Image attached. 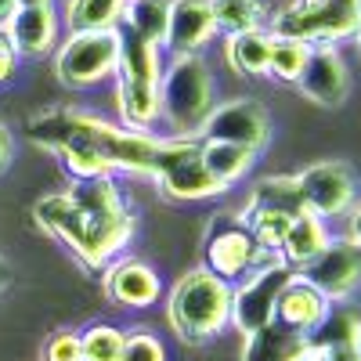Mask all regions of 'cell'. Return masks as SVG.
<instances>
[{"instance_id":"obj_1","label":"cell","mask_w":361,"mask_h":361,"mask_svg":"<svg viewBox=\"0 0 361 361\" xmlns=\"http://www.w3.org/2000/svg\"><path fill=\"white\" fill-rule=\"evenodd\" d=\"M37 221L44 231L73 246V253L98 267L130 238L134 217L109 177L76 180L73 188L37 202Z\"/></svg>"},{"instance_id":"obj_2","label":"cell","mask_w":361,"mask_h":361,"mask_svg":"<svg viewBox=\"0 0 361 361\" xmlns=\"http://www.w3.org/2000/svg\"><path fill=\"white\" fill-rule=\"evenodd\" d=\"M231 322V286L209 267H195L170 293V325L180 340L206 343Z\"/></svg>"},{"instance_id":"obj_3","label":"cell","mask_w":361,"mask_h":361,"mask_svg":"<svg viewBox=\"0 0 361 361\" xmlns=\"http://www.w3.org/2000/svg\"><path fill=\"white\" fill-rule=\"evenodd\" d=\"M119 33V54H116V69H119V112H123L127 127L148 130L159 116V51L156 44L141 40L130 29H116Z\"/></svg>"},{"instance_id":"obj_4","label":"cell","mask_w":361,"mask_h":361,"mask_svg":"<svg viewBox=\"0 0 361 361\" xmlns=\"http://www.w3.org/2000/svg\"><path fill=\"white\" fill-rule=\"evenodd\" d=\"M159 112L177 137L202 134L209 112H214V83L209 66L199 54H177V62L159 80Z\"/></svg>"},{"instance_id":"obj_5","label":"cell","mask_w":361,"mask_h":361,"mask_svg":"<svg viewBox=\"0 0 361 361\" xmlns=\"http://www.w3.org/2000/svg\"><path fill=\"white\" fill-rule=\"evenodd\" d=\"M361 29L357 0H289L271 18V33L300 44H343Z\"/></svg>"},{"instance_id":"obj_6","label":"cell","mask_w":361,"mask_h":361,"mask_svg":"<svg viewBox=\"0 0 361 361\" xmlns=\"http://www.w3.org/2000/svg\"><path fill=\"white\" fill-rule=\"evenodd\" d=\"M289 279H293V267L286 260H271L264 267H253L250 275L238 282V289H231V325L238 333L250 336L257 329L275 322L279 296H282Z\"/></svg>"},{"instance_id":"obj_7","label":"cell","mask_w":361,"mask_h":361,"mask_svg":"<svg viewBox=\"0 0 361 361\" xmlns=\"http://www.w3.org/2000/svg\"><path fill=\"white\" fill-rule=\"evenodd\" d=\"M296 188H300V199H304V209L322 221L347 217L357 202V177L340 159H325V163L300 170Z\"/></svg>"},{"instance_id":"obj_8","label":"cell","mask_w":361,"mask_h":361,"mask_svg":"<svg viewBox=\"0 0 361 361\" xmlns=\"http://www.w3.org/2000/svg\"><path fill=\"white\" fill-rule=\"evenodd\" d=\"M296 275L304 282H311L329 304H343V300L361 286V246L350 235L329 238L325 250L314 260L296 267Z\"/></svg>"},{"instance_id":"obj_9","label":"cell","mask_w":361,"mask_h":361,"mask_svg":"<svg viewBox=\"0 0 361 361\" xmlns=\"http://www.w3.org/2000/svg\"><path fill=\"white\" fill-rule=\"evenodd\" d=\"M116 54H119L116 29H83V33H73L66 47L58 51V76L69 87H90L116 69Z\"/></svg>"},{"instance_id":"obj_10","label":"cell","mask_w":361,"mask_h":361,"mask_svg":"<svg viewBox=\"0 0 361 361\" xmlns=\"http://www.w3.org/2000/svg\"><path fill=\"white\" fill-rule=\"evenodd\" d=\"M257 257H260V243L253 238V231L246 228L243 217H217L214 221L209 238H206V264L217 279H224V282L246 279L257 267Z\"/></svg>"},{"instance_id":"obj_11","label":"cell","mask_w":361,"mask_h":361,"mask_svg":"<svg viewBox=\"0 0 361 361\" xmlns=\"http://www.w3.org/2000/svg\"><path fill=\"white\" fill-rule=\"evenodd\" d=\"M202 137L260 152V148L267 145V137H271V123H267V112L260 109V102L235 98V102L214 105V112H209L206 127H202Z\"/></svg>"},{"instance_id":"obj_12","label":"cell","mask_w":361,"mask_h":361,"mask_svg":"<svg viewBox=\"0 0 361 361\" xmlns=\"http://www.w3.org/2000/svg\"><path fill=\"white\" fill-rule=\"evenodd\" d=\"M296 87L318 109H340L350 94V69L340 54V44H314Z\"/></svg>"},{"instance_id":"obj_13","label":"cell","mask_w":361,"mask_h":361,"mask_svg":"<svg viewBox=\"0 0 361 361\" xmlns=\"http://www.w3.org/2000/svg\"><path fill=\"white\" fill-rule=\"evenodd\" d=\"M217 33L209 0H170V22H166V47L177 54H195L209 37Z\"/></svg>"},{"instance_id":"obj_14","label":"cell","mask_w":361,"mask_h":361,"mask_svg":"<svg viewBox=\"0 0 361 361\" xmlns=\"http://www.w3.org/2000/svg\"><path fill=\"white\" fill-rule=\"evenodd\" d=\"M325 314H329V300H325L311 282H304V279L293 271V279L286 282V289H282V296H279L275 322L289 325L293 333H300V336H311L314 329L322 325Z\"/></svg>"},{"instance_id":"obj_15","label":"cell","mask_w":361,"mask_h":361,"mask_svg":"<svg viewBox=\"0 0 361 361\" xmlns=\"http://www.w3.org/2000/svg\"><path fill=\"white\" fill-rule=\"evenodd\" d=\"M156 180L170 199H209V195L224 192L221 180L206 170V163L199 156V145L192 148V152H185L180 159H173Z\"/></svg>"},{"instance_id":"obj_16","label":"cell","mask_w":361,"mask_h":361,"mask_svg":"<svg viewBox=\"0 0 361 361\" xmlns=\"http://www.w3.org/2000/svg\"><path fill=\"white\" fill-rule=\"evenodd\" d=\"M105 289L116 304L148 307L159 296V279H156V271L141 260H119L105 275Z\"/></svg>"},{"instance_id":"obj_17","label":"cell","mask_w":361,"mask_h":361,"mask_svg":"<svg viewBox=\"0 0 361 361\" xmlns=\"http://www.w3.org/2000/svg\"><path fill=\"white\" fill-rule=\"evenodd\" d=\"M329 238H333V235H329L325 221L304 209V214L293 217V224H289V231H286V238H282L279 253H282V260L296 271V267H304L307 260H314V257L325 250Z\"/></svg>"},{"instance_id":"obj_18","label":"cell","mask_w":361,"mask_h":361,"mask_svg":"<svg viewBox=\"0 0 361 361\" xmlns=\"http://www.w3.org/2000/svg\"><path fill=\"white\" fill-rule=\"evenodd\" d=\"M8 37L15 54H44L54 44V15L51 8H18L8 22Z\"/></svg>"},{"instance_id":"obj_19","label":"cell","mask_w":361,"mask_h":361,"mask_svg":"<svg viewBox=\"0 0 361 361\" xmlns=\"http://www.w3.org/2000/svg\"><path fill=\"white\" fill-rule=\"evenodd\" d=\"M304 347H307V336L293 333L282 322H271V325H264V329L246 336L243 361H296V354Z\"/></svg>"},{"instance_id":"obj_20","label":"cell","mask_w":361,"mask_h":361,"mask_svg":"<svg viewBox=\"0 0 361 361\" xmlns=\"http://www.w3.org/2000/svg\"><path fill=\"white\" fill-rule=\"evenodd\" d=\"M250 209H275V214H286V217L304 214V199H300V188H296V173L257 180V188L250 192Z\"/></svg>"},{"instance_id":"obj_21","label":"cell","mask_w":361,"mask_h":361,"mask_svg":"<svg viewBox=\"0 0 361 361\" xmlns=\"http://www.w3.org/2000/svg\"><path fill=\"white\" fill-rule=\"evenodd\" d=\"M228 62L243 76H267L271 62V33L267 29H253V33L228 37Z\"/></svg>"},{"instance_id":"obj_22","label":"cell","mask_w":361,"mask_h":361,"mask_svg":"<svg viewBox=\"0 0 361 361\" xmlns=\"http://www.w3.org/2000/svg\"><path fill=\"white\" fill-rule=\"evenodd\" d=\"M199 156H202L206 170L228 188V185H235L238 177L250 173L257 152H250V148H238V145H224V141H202V145H199Z\"/></svg>"},{"instance_id":"obj_23","label":"cell","mask_w":361,"mask_h":361,"mask_svg":"<svg viewBox=\"0 0 361 361\" xmlns=\"http://www.w3.org/2000/svg\"><path fill=\"white\" fill-rule=\"evenodd\" d=\"M361 333V314L343 307V304H329V314L322 318V325L307 336V343L314 347H329V350H350L354 340Z\"/></svg>"},{"instance_id":"obj_24","label":"cell","mask_w":361,"mask_h":361,"mask_svg":"<svg viewBox=\"0 0 361 361\" xmlns=\"http://www.w3.org/2000/svg\"><path fill=\"white\" fill-rule=\"evenodd\" d=\"M123 25L148 44H166V22H170V0H127Z\"/></svg>"},{"instance_id":"obj_25","label":"cell","mask_w":361,"mask_h":361,"mask_svg":"<svg viewBox=\"0 0 361 361\" xmlns=\"http://www.w3.org/2000/svg\"><path fill=\"white\" fill-rule=\"evenodd\" d=\"M209 11H214L217 29H224L228 37L253 33V29H264L267 22L264 0H209Z\"/></svg>"},{"instance_id":"obj_26","label":"cell","mask_w":361,"mask_h":361,"mask_svg":"<svg viewBox=\"0 0 361 361\" xmlns=\"http://www.w3.org/2000/svg\"><path fill=\"white\" fill-rule=\"evenodd\" d=\"M73 127H76V112H69V109H44L25 123L29 137L44 148H54V152L73 137Z\"/></svg>"},{"instance_id":"obj_27","label":"cell","mask_w":361,"mask_h":361,"mask_svg":"<svg viewBox=\"0 0 361 361\" xmlns=\"http://www.w3.org/2000/svg\"><path fill=\"white\" fill-rule=\"evenodd\" d=\"M307 54H311V44H300V40L271 33V62H267V73L275 76V80H282V83H296L300 73H304Z\"/></svg>"},{"instance_id":"obj_28","label":"cell","mask_w":361,"mask_h":361,"mask_svg":"<svg viewBox=\"0 0 361 361\" xmlns=\"http://www.w3.org/2000/svg\"><path fill=\"white\" fill-rule=\"evenodd\" d=\"M127 0H73L69 4V25L76 33L83 29H116V18Z\"/></svg>"},{"instance_id":"obj_29","label":"cell","mask_w":361,"mask_h":361,"mask_svg":"<svg viewBox=\"0 0 361 361\" xmlns=\"http://www.w3.org/2000/svg\"><path fill=\"white\" fill-rule=\"evenodd\" d=\"M123 333L112 325H90L87 333L80 336V347H83V361H119L123 354Z\"/></svg>"},{"instance_id":"obj_30","label":"cell","mask_w":361,"mask_h":361,"mask_svg":"<svg viewBox=\"0 0 361 361\" xmlns=\"http://www.w3.org/2000/svg\"><path fill=\"white\" fill-rule=\"evenodd\" d=\"M119 361H166V350L163 343L152 336V333H134L123 340V354Z\"/></svg>"},{"instance_id":"obj_31","label":"cell","mask_w":361,"mask_h":361,"mask_svg":"<svg viewBox=\"0 0 361 361\" xmlns=\"http://www.w3.org/2000/svg\"><path fill=\"white\" fill-rule=\"evenodd\" d=\"M44 361H83V347L76 333H54L44 347Z\"/></svg>"},{"instance_id":"obj_32","label":"cell","mask_w":361,"mask_h":361,"mask_svg":"<svg viewBox=\"0 0 361 361\" xmlns=\"http://www.w3.org/2000/svg\"><path fill=\"white\" fill-rule=\"evenodd\" d=\"M296 361H333V350H329V347H314V343H307L304 350L296 354Z\"/></svg>"},{"instance_id":"obj_33","label":"cell","mask_w":361,"mask_h":361,"mask_svg":"<svg viewBox=\"0 0 361 361\" xmlns=\"http://www.w3.org/2000/svg\"><path fill=\"white\" fill-rule=\"evenodd\" d=\"M15 73V51H0V83H8Z\"/></svg>"},{"instance_id":"obj_34","label":"cell","mask_w":361,"mask_h":361,"mask_svg":"<svg viewBox=\"0 0 361 361\" xmlns=\"http://www.w3.org/2000/svg\"><path fill=\"white\" fill-rule=\"evenodd\" d=\"M8 159H11V134H8L4 123H0V170L8 166Z\"/></svg>"},{"instance_id":"obj_35","label":"cell","mask_w":361,"mask_h":361,"mask_svg":"<svg viewBox=\"0 0 361 361\" xmlns=\"http://www.w3.org/2000/svg\"><path fill=\"white\" fill-rule=\"evenodd\" d=\"M350 238L361 246V202H354V209H350Z\"/></svg>"},{"instance_id":"obj_36","label":"cell","mask_w":361,"mask_h":361,"mask_svg":"<svg viewBox=\"0 0 361 361\" xmlns=\"http://www.w3.org/2000/svg\"><path fill=\"white\" fill-rule=\"evenodd\" d=\"M15 11H18V0H0V25H8Z\"/></svg>"},{"instance_id":"obj_37","label":"cell","mask_w":361,"mask_h":361,"mask_svg":"<svg viewBox=\"0 0 361 361\" xmlns=\"http://www.w3.org/2000/svg\"><path fill=\"white\" fill-rule=\"evenodd\" d=\"M8 282H11V267H8L4 260H0V293L8 289Z\"/></svg>"},{"instance_id":"obj_38","label":"cell","mask_w":361,"mask_h":361,"mask_svg":"<svg viewBox=\"0 0 361 361\" xmlns=\"http://www.w3.org/2000/svg\"><path fill=\"white\" fill-rule=\"evenodd\" d=\"M51 0H18V8H47Z\"/></svg>"},{"instance_id":"obj_39","label":"cell","mask_w":361,"mask_h":361,"mask_svg":"<svg viewBox=\"0 0 361 361\" xmlns=\"http://www.w3.org/2000/svg\"><path fill=\"white\" fill-rule=\"evenodd\" d=\"M350 350H354V357L361 361V333H357V340H354V347H350Z\"/></svg>"},{"instance_id":"obj_40","label":"cell","mask_w":361,"mask_h":361,"mask_svg":"<svg viewBox=\"0 0 361 361\" xmlns=\"http://www.w3.org/2000/svg\"><path fill=\"white\" fill-rule=\"evenodd\" d=\"M354 40H357V47H361V29H357V37H354Z\"/></svg>"},{"instance_id":"obj_41","label":"cell","mask_w":361,"mask_h":361,"mask_svg":"<svg viewBox=\"0 0 361 361\" xmlns=\"http://www.w3.org/2000/svg\"><path fill=\"white\" fill-rule=\"evenodd\" d=\"M357 15H361V0H357Z\"/></svg>"}]
</instances>
